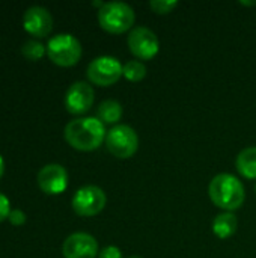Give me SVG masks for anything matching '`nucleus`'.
I'll return each instance as SVG.
<instances>
[{
    "label": "nucleus",
    "instance_id": "9",
    "mask_svg": "<svg viewBox=\"0 0 256 258\" xmlns=\"http://www.w3.org/2000/svg\"><path fill=\"white\" fill-rule=\"evenodd\" d=\"M95 100L94 88L88 82H74L65 94V107L72 115L86 113Z\"/></svg>",
    "mask_w": 256,
    "mask_h": 258
},
{
    "label": "nucleus",
    "instance_id": "17",
    "mask_svg": "<svg viewBox=\"0 0 256 258\" xmlns=\"http://www.w3.org/2000/svg\"><path fill=\"white\" fill-rule=\"evenodd\" d=\"M47 53V47H44L39 41L29 39L21 47V54L29 60H39Z\"/></svg>",
    "mask_w": 256,
    "mask_h": 258
},
{
    "label": "nucleus",
    "instance_id": "14",
    "mask_svg": "<svg viewBox=\"0 0 256 258\" xmlns=\"http://www.w3.org/2000/svg\"><path fill=\"white\" fill-rule=\"evenodd\" d=\"M235 166L238 169V172L249 178V180H255L256 178V147H247L243 151L238 153L237 160H235Z\"/></svg>",
    "mask_w": 256,
    "mask_h": 258
},
{
    "label": "nucleus",
    "instance_id": "11",
    "mask_svg": "<svg viewBox=\"0 0 256 258\" xmlns=\"http://www.w3.org/2000/svg\"><path fill=\"white\" fill-rule=\"evenodd\" d=\"M65 258H95L98 252V242L88 233H74L68 236L62 245Z\"/></svg>",
    "mask_w": 256,
    "mask_h": 258
},
{
    "label": "nucleus",
    "instance_id": "13",
    "mask_svg": "<svg viewBox=\"0 0 256 258\" xmlns=\"http://www.w3.org/2000/svg\"><path fill=\"white\" fill-rule=\"evenodd\" d=\"M238 227V219L232 212H223L217 215L213 221V233L219 239H228L235 234Z\"/></svg>",
    "mask_w": 256,
    "mask_h": 258
},
{
    "label": "nucleus",
    "instance_id": "23",
    "mask_svg": "<svg viewBox=\"0 0 256 258\" xmlns=\"http://www.w3.org/2000/svg\"><path fill=\"white\" fill-rule=\"evenodd\" d=\"M240 3H241V5H246V6H256V0H252V2H247V0H241Z\"/></svg>",
    "mask_w": 256,
    "mask_h": 258
},
{
    "label": "nucleus",
    "instance_id": "16",
    "mask_svg": "<svg viewBox=\"0 0 256 258\" xmlns=\"http://www.w3.org/2000/svg\"><path fill=\"white\" fill-rule=\"evenodd\" d=\"M122 76L130 82H140L146 77V65L142 60H128L122 67Z\"/></svg>",
    "mask_w": 256,
    "mask_h": 258
},
{
    "label": "nucleus",
    "instance_id": "2",
    "mask_svg": "<svg viewBox=\"0 0 256 258\" xmlns=\"http://www.w3.org/2000/svg\"><path fill=\"white\" fill-rule=\"evenodd\" d=\"M208 194L214 206L225 212H234L244 203L246 192L243 183L232 174H217L208 186Z\"/></svg>",
    "mask_w": 256,
    "mask_h": 258
},
{
    "label": "nucleus",
    "instance_id": "25",
    "mask_svg": "<svg viewBox=\"0 0 256 258\" xmlns=\"http://www.w3.org/2000/svg\"><path fill=\"white\" fill-rule=\"evenodd\" d=\"M255 192H256V184H255Z\"/></svg>",
    "mask_w": 256,
    "mask_h": 258
},
{
    "label": "nucleus",
    "instance_id": "24",
    "mask_svg": "<svg viewBox=\"0 0 256 258\" xmlns=\"http://www.w3.org/2000/svg\"><path fill=\"white\" fill-rule=\"evenodd\" d=\"M130 258H143V257H139V255H133V257H130Z\"/></svg>",
    "mask_w": 256,
    "mask_h": 258
},
{
    "label": "nucleus",
    "instance_id": "4",
    "mask_svg": "<svg viewBox=\"0 0 256 258\" xmlns=\"http://www.w3.org/2000/svg\"><path fill=\"white\" fill-rule=\"evenodd\" d=\"M47 54L59 67H72L81 57V44L74 35L59 33L48 41Z\"/></svg>",
    "mask_w": 256,
    "mask_h": 258
},
{
    "label": "nucleus",
    "instance_id": "3",
    "mask_svg": "<svg viewBox=\"0 0 256 258\" xmlns=\"http://www.w3.org/2000/svg\"><path fill=\"white\" fill-rule=\"evenodd\" d=\"M136 21L134 9L124 2H107L98 11V23L109 33H124Z\"/></svg>",
    "mask_w": 256,
    "mask_h": 258
},
{
    "label": "nucleus",
    "instance_id": "7",
    "mask_svg": "<svg viewBox=\"0 0 256 258\" xmlns=\"http://www.w3.org/2000/svg\"><path fill=\"white\" fill-rule=\"evenodd\" d=\"M106 203H107V198H106L104 190L94 184L80 187L74 194L72 201H71L72 210L78 216H84V218L98 215L106 207Z\"/></svg>",
    "mask_w": 256,
    "mask_h": 258
},
{
    "label": "nucleus",
    "instance_id": "15",
    "mask_svg": "<svg viewBox=\"0 0 256 258\" xmlns=\"http://www.w3.org/2000/svg\"><path fill=\"white\" fill-rule=\"evenodd\" d=\"M97 118L103 124H116L122 118V106L116 100H104L97 109Z\"/></svg>",
    "mask_w": 256,
    "mask_h": 258
},
{
    "label": "nucleus",
    "instance_id": "21",
    "mask_svg": "<svg viewBox=\"0 0 256 258\" xmlns=\"http://www.w3.org/2000/svg\"><path fill=\"white\" fill-rule=\"evenodd\" d=\"M8 221H9L12 225H23V224L26 222V215H24V212H21V210H18V209H17V210H11Z\"/></svg>",
    "mask_w": 256,
    "mask_h": 258
},
{
    "label": "nucleus",
    "instance_id": "20",
    "mask_svg": "<svg viewBox=\"0 0 256 258\" xmlns=\"http://www.w3.org/2000/svg\"><path fill=\"white\" fill-rule=\"evenodd\" d=\"M98 258H122V252L118 246H106L100 251Z\"/></svg>",
    "mask_w": 256,
    "mask_h": 258
},
{
    "label": "nucleus",
    "instance_id": "8",
    "mask_svg": "<svg viewBox=\"0 0 256 258\" xmlns=\"http://www.w3.org/2000/svg\"><path fill=\"white\" fill-rule=\"evenodd\" d=\"M128 48L136 57L142 60H149L158 53L160 42L157 35L149 27L136 26L128 35Z\"/></svg>",
    "mask_w": 256,
    "mask_h": 258
},
{
    "label": "nucleus",
    "instance_id": "5",
    "mask_svg": "<svg viewBox=\"0 0 256 258\" xmlns=\"http://www.w3.org/2000/svg\"><path fill=\"white\" fill-rule=\"evenodd\" d=\"M106 147L118 159H130L139 148V136L134 128L125 124L112 127L106 135Z\"/></svg>",
    "mask_w": 256,
    "mask_h": 258
},
{
    "label": "nucleus",
    "instance_id": "6",
    "mask_svg": "<svg viewBox=\"0 0 256 258\" xmlns=\"http://www.w3.org/2000/svg\"><path fill=\"white\" fill-rule=\"evenodd\" d=\"M122 63L113 56H98L88 65V79L98 86H110L122 77Z\"/></svg>",
    "mask_w": 256,
    "mask_h": 258
},
{
    "label": "nucleus",
    "instance_id": "22",
    "mask_svg": "<svg viewBox=\"0 0 256 258\" xmlns=\"http://www.w3.org/2000/svg\"><path fill=\"white\" fill-rule=\"evenodd\" d=\"M3 172H5V160H3V157L0 156V178L3 177Z\"/></svg>",
    "mask_w": 256,
    "mask_h": 258
},
{
    "label": "nucleus",
    "instance_id": "1",
    "mask_svg": "<svg viewBox=\"0 0 256 258\" xmlns=\"http://www.w3.org/2000/svg\"><path fill=\"white\" fill-rule=\"evenodd\" d=\"M106 127L98 118H77L65 125V141L78 151H94L106 141Z\"/></svg>",
    "mask_w": 256,
    "mask_h": 258
},
{
    "label": "nucleus",
    "instance_id": "18",
    "mask_svg": "<svg viewBox=\"0 0 256 258\" xmlns=\"http://www.w3.org/2000/svg\"><path fill=\"white\" fill-rule=\"evenodd\" d=\"M149 6L154 12L164 15V14L172 12L178 6V2L177 0H151Z\"/></svg>",
    "mask_w": 256,
    "mask_h": 258
},
{
    "label": "nucleus",
    "instance_id": "19",
    "mask_svg": "<svg viewBox=\"0 0 256 258\" xmlns=\"http://www.w3.org/2000/svg\"><path fill=\"white\" fill-rule=\"evenodd\" d=\"M9 213H11V203L3 194H0V222L8 219Z\"/></svg>",
    "mask_w": 256,
    "mask_h": 258
},
{
    "label": "nucleus",
    "instance_id": "12",
    "mask_svg": "<svg viewBox=\"0 0 256 258\" xmlns=\"http://www.w3.org/2000/svg\"><path fill=\"white\" fill-rule=\"evenodd\" d=\"M23 27L35 38L48 36L53 29V17L42 6H30L23 15Z\"/></svg>",
    "mask_w": 256,
    "mask_h": 258
},
{
    "label": "nucleus",
    "instance_id": "10",
    "mask_svg": "<svg viewBox=\"0 0 256 258\" xmlns=\"http://www.w3.org/2000/svg\"><path fill=\"white\" fill-rule=\"evenodd\" d=\"M38 186L47 195H59L68 187V172L59 163H50L39 169Z\"/></svg>",
    "mask_w": 256,
    "mask_h": 258
}]
</instances>
